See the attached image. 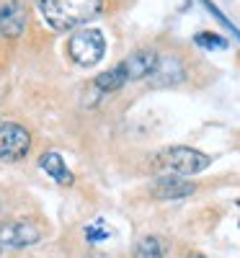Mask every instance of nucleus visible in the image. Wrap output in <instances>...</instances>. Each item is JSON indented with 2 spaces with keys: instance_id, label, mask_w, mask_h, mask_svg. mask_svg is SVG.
<instances>
[{
  "instance_id": "nucleus-4",
  "label": "nucleus",
  "mask_w": 240,
  "mask_h": 258,
  "mask_svg": "<svg viewBox=\"0 0 240 258\" xmlns=\"http://www.w3.org/2000/svg\"><path fill=\"white\" fill-rule=\"evenodd\" d=\"M103 52H106V39L96 29H80L68 41V54L80 68H93V64H98L103 59Z\"/></svg>"
},
{
  "instance_id": "nucleus-10",
  "label": "nucleus",
  "mask_w": 240,
  "mask_h": 258,
  "mask_svg": "<svg viewBox=\"0 0 240 258\" xmlns=\"http://www.w3.org/2000/svg\"><path fill=\"white\" fill-rule=\"evenodd\" d=\"M39 165H41V170H47V173L52 176V181H57L62 186H73L75 183V176L68 170V165H65L59 153H44L39 158Z\"/></svg>"
},
{
  "instance_id": "nucleus-9",
  "label": "nucleus",
  "mask_w": 240,
  "mask_h": 258,
  "mask_svg": "<svg viewBox=\"0 0 240 258\" xmlns=\"http://www.w3.org/2000/svg\"><path fill=\"white\" fill-rule=\"evenodd\" d=\"M155 62H158V54L152 49H137L122 62V70H124L127 80H142V78H150Z\"/></svg>"
},
{
  "instance_id": "nucleus-8",
  "label": "nucleus",
  "mask_w": 240,
  "mask_h": 258,
  "mask_svg": "<svg viewBox=\"0 0 240 258\" xmlns=\"http://www.w3.org/2000/svg\"><path fill=\"white\" fill-rule=\"evenodd\" d=\"M196 191V183L184 181L178 176H160L155 183L150 186V197H155L160 202H176V199H186Z\"/></svg>"
},
{
  "instance_id": "nucleus-18",
  "label": "nucleus",
  "mask_w": 240,
  "mask_h": 258,
  "mask_svg": "<svg viewBox=\"0 0 240 258\" xmlns=\"http://www.w3.org/2000/svg\"><path fill=\"white\" fill-rule=\"evenodd\" d=\"M0 253H3V245H0Z\"/></svg>"
},
{
  "instance_id": "nucleus-15",
  "label": "nucleus",
  "mask_w": 240,
  "mask_h": 258,
  "mask_svg": "<svg viewBox=\"0 0 240 258\" xmlns=\"http://www.w3.org/2000/svg\"><path fill=\"white\" fill-rule=\"evenodd\" d=\"M85 238H88L91 243L106 240V238H108V230H103V227H101V222H98V225H93V227H85Z\"/></svg>"
},
{
  "instance_id": "nucleus-19",
  "label": "nucleus",
  "mask_w": 240,
  "mask_h": 258,
  "mask_svg": "<svg viewBox=\"0 0 240 258\" xmlns=\"http://www.w3.org/2000/svg\"><path fill=\"white\" fill-rule=\"evenodd\" d=\"M237 204H240V202H237Z\"/></svg>"
},
{
  "instance_id": "nucleus-5",
  "label": "nucleus",
  "mask_w": 240,
  "mask_h": 258,
  "mask_svg": "<svg viewBox=\"0 0 240 258\" xmlns=\"http://www.w3.org/2000/svg\"><path fill=\"white\" fill-rule=\"evenodd\" d=\"M31 135L16 121H0V163H18L29 155Z\"/></svg>"
},
{
  "instance_id": "nucleus-12",
  "label": "nucleus",
  "mask_w": 240,
  "mask_h": 258,
  "mask_svg": "<svg viewBox=\"0 0 240 258\" xmlns=\"http://www.w3.org/2000/svg\"><path fill=\"white\" fill-rule=\"evenodd\" d=\"M124 83H127V75H124V70H122V64H116V68L101 73V75L93 80V85H96L98 91H103V93H116L119 88H124Z\"/></svg>"
},
{
  "instance_id": "nucleus-2",
  "label": "nucleus",
  "mask_w": 240,
  "mask_h": 258,
  "mask_svg": "<svg viewBox=\"0 0 240 258\" xmlns=\"http://www.w3.org/2000/svg\"><path fill=\"white\" fill-rule=\"evenodd\" d=\"M209 155L199 153L194 147H184V145H173V147H163L160 153L152 160V168L163 176H196L202 170L209 168Z\"/></svg>"
},
{
  "instance_id": "nucleus-13",
  "label": "nucleus",
  "mask_w": 240,
  "mask_h": 258,
  "mask_svg": "<svg viewBox=\"0 0 240 258\" xmlns=\"http://www.w3.org/2000/svg\"><path fill=\"white\" fill-rule=\"evenodd\" d=\"M202 3H204V8H207V11H209V13H212V16H214L217 21H220L222 26H225V29H227V31H230V34H232V36H235V39L240 41V29H237V26L232 24V21H230V18H227V16H225V13L220 11V8H217V6L212 3V0H202Z\"/></svg>"
},
{
  "instance_id": "nucleus-16",
  "label": "nucleus",
  "mask_w": 240,
  "mask_h": 258,
  "mask_svg": "<svg viewBox=\"0 0 240 258\" xmlns=\"http://www.w3.org/2000/svg\"><path fill=\"white\" fill-rule=\"evenodd\" d=\"M0 217H3V202H0Z\"/></svg>"
},
{
  "instance_id": "nucleus-14",
  "label": "nucleus",
  "mask_w": 240,
  "mask_h": 258,
  "mask_svg": "<svg viewBox=\"0 0 240 258\" xmlns=\"http://www.w3.org/2000/svg\"><path fill=\"white\" fill-rule=\"evenodd\" d=\"M194 41H196L199 47H204V49H225V47H227V39L217 36V34H209V31L196 34V36H194Z\"/></svg>"
},
{
  "instance_id": "nucleus-1",
  "label": "nucleus",
  "mask_w": 240,
  "mask_h": 258,
  "mask_svg": "<svg viewBox=\"0 0 240 258\" xmlns=\"http://www.w3.org/2000/svg\"><path fill=\"white\" fill-rule=\"evenodd\" d=\"M36 6L54 31H70L96 18L103 0H36Z\"/></svg>"
},
{
  "instance_id": "nucleus-7",
  "label": "nucleus",
  "mask_w": 240,
  "mask_h": 258,
  "mask_svg": "<svg viewBox=\"0 0 240 258\" xmlns=\"http://www.w3.org/2000/svg\"><path fill=\"white\" fill-rule=\"evenodd\" d=\"M29 21V11L21 0H8V3L0 8V34L6 39H18L26 29Z\"/></svg>"
},
{
  "instance_id": "nucleus-3",
  "label": "nucleus",
  "mask_w": 240,
  "mask_h": 258,
  "mask_svg": "<svg viewBox=\"0 0 240 258\" xmlns=\"http://www.w3.org/2000/svg\"><path fill=\"white\" fill-rule=\"evenodd\" d=\"M44 225L36 222V220H29V217H21V220H6L0 222V245L3 248H31L36 243L44 240Z\"/></svg>"
},
{
  "instance_id": "nucleus-6",
  "label": "nucleus",
  "mask_w": 240,
  "mask_h": 258,
  "mask_svg": "<svg viewBox=\"0 0 240 258\" xmlns=\"http://www.w3.org/2000/svg\"><path fill=\"white\" fill-rule=\"evenodd\" d=\"M186 78V68L181 57L176 54H158V62L150 73V83L155 88H168V85H178Z\"/></svg>"
},
{
  "instance_id": "nucleus-11",
  "label": "nucleus",
  "mask_w": 240,
  "mask_h": 258,
  "mask_svg": "<svg viewBox=\"0 0 240 258\" xmlns=\"http://www.w3.org/2000/svg\"><path fill=\"white\" fill-rule=\"evenodd\" d=\"M165 240L158 235H145L135 245V258H165Z\"/></svg>"
},
{
  "instance_id": "nucleus-17",
  "label": "nucleus",
  "mask_w": 240,
  "mask_h": 258,
  "mask_svg": "<svg viewBox=\"0 0 240 258\" xmlns=\"http://www.w3.org/2000/svg\"><path fill=\"white\" fill-rule=\"evenodd\" d=\"M191 258H204V255H191Z\"/></svg>"
}]
</instances>
